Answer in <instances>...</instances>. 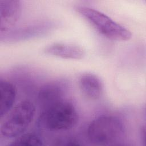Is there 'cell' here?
<instances>
[{
	"mask_svg": "<svg viewBox=\"0 0 146 146\" xmlns=\"http://www.w3.org/2000/svg\"><path fill=\"white\" fill-rule=\"evenodd\" d=\"M78 84L83 94L91 100L99 99L103 95L104 87L100 79L92 73L82 74L78 80Z\"/></svg>",
	"mask_w": 146,
	"mask_h": 146,
	"instance_id": "52a82bcc",
	"label": "cell"
},
{
	"mask_svg": "<svg viewBox=\"0 0 146 146\" xmlns=\"http://www.w3.org/2000/svg\"><path fill=\"white\" fill-rule=\"evenodd\" d=\"M66 84L63 82L54 81L42 86L38 94V100L44 110L62 101L66 90Z\"/></svg>",
	"mask_w": 146,
	"mask_h": 146,
	"instance_id": "8992f818",
	"label": "cell"
},
{
	"mask_svg": "<svg viewBox=\"0 0 146 146\" xmlns=\"http://www.w3.org/2000/svg\"><path fill=\"white\" fill-rule=\"evenodd\" d=\"M78 119V112L72 104L62 100L44 109L40 123L50 131H65L74 127Z\"/></svg>",
	"mask_w": 146,
	"mask_h": 146,
	"instance_id": "7a4b0ae2",
	"label": "cell"
},
{
	"mask_svg": "<svg viewBox=\"0 0 146 146\" xmlns=\"http://www.w3.org/2000/svg\"><path fill=\"white\" fill-rule=\"evenodd\" d=\"M123 124L117 117L103 115L93 120L87 129L91 142L98 145H108L118 141L123 136Z\"/></svg>",
	"mask_w": 146,
	"mask_h": 146,
	"instance_id": "3957f363",
	"label": "cell"
},
{
	"mask_svg": "<svg viewBox=\"0 0 146 146\" xmlns=\"http://www.w3.org/2000/svg\"><path fill=\"white\" fill-rule=\"evenodd\" d=\"M44 52L49 55L64 59H80L85 55L84 50L80 46L65 43H55L47 46Z\"/></svg>",
	"mask_w": 146,
	"mask_h": 146,
	"instance_id": "ba28073f",
	"label": "cell"
},
{
	"mask_svg": "<svg viewBox=\"0 0 146 146\" xmlns=\"http://www.w3.org/2000/svg\"><path fill=\"white\" fill-rule=\"evenodd\" d=\"M16 98L15 86L10 82L0 80V116L2 118L11 109Z\"/></svg>",
	"mask_w": 146,
	"mask_h": 146,
	"instance_id": "9c48e42d",
	"label": "cell"
},
{
	"mask_svg": "<svg viewBox=\"0 0 146 146\" xmlns=\"http://www.w3.org/2000/svg\"><path fill=\"white\" fill-rule=\"evenodd\" d=\"M12 146H33L42 145V140L37 135L33 133H23L17 137L10 144Z\"/></svg>",
	"mask_w": 146,
	"mask_h": 146,
	"instance_id": "30bf717a",
	"label": "cell"
},
{
	"mask_svg": "<svg viewBox=\"0 0 146 146\" xmlns=\"http://www.w3.org/2000/svg\"><path fill=\"white\" fill-rule=\"evenodd\" d=\"M76 10L99 34L107 38L125 41L131 38L132 34L129 30L100 11L83 6H77Z\"/></svg>",
	"mask_w": 146,
	"mask_h": 146,
	"instance_id": "6da1fadb",
	"label": "cell"
},
{
	"mask_svg": "<svg viewBox=\"0 0 146 146\" xmlns=\"http://www.w3.org/2000/svg\"><path fill=\"white\" fill-rule=\"evenodd\" d=\"M35 113L34 103L29 100L19 102L4 119L1 125V136L6 139L23 134L33 120Z\"/></svg>",
	"mask_w": 146,
	"mask_h": 146,
	"instance_id": "277c9868",
	"label": "cell"
},
{
	"mask_svg": "<svg viewBox=\"0 0 146 146\" xmlns=\"http://www.w3.org/2000/svg\"><path fill=\"white\" fill-rule=\"evenodd\" d=\"M22 12L21 2L18 0H0V30L11 29L17 22Z\"/></svg>",
	"mask_w": 146,
	"mask_h": 146,
	"instance_id": "5b68a950",
	"label": "cell"
}]
</instances>
